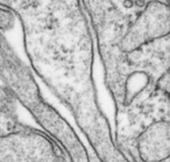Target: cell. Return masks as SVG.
Returning a JSON list of instances; mask_svg holds the SVG:
<instances>
[{
	"mask_svg": "<svg viewBox=\"0 0 170 162\" xmlns=\"http://www.w3.org/2000/svg\"><path fill=\"white\" fill-rule=\"evenodd\" d=\"M22 22L36 74L72 112L102 162H129L113 141L92 79L93 42L82 1H0Z\"/></svg>",
	"mask_w": 170,
	"mask_h": 162,
	"instance_id": "obj_1",
	"label": "cell"
},
{
	"mask_svg": "<svg viewBox=\"0 0 170 162\" xmlns=\"http://www.w3.org/2000/svg\"><path fill=\"white\" fill-rule=\"evenodd\" d=\"M147 1H82L97 36L98 52L105 68V83L116 103L117 115L127 107L128 84L133 77L143 76L151 92L161 91L157 83L169 72L170 36L125 54L118 46L119 38ZM167 93V92H165Z\"/></svg>",
	"mask_w": 170,
	"mask_h": 162,
	"instance_id": "obj_2",
	"label": "cell"
},
{
	"mask_svg": "<svg viewBox=\"0 0 170 162\" xmlns=\"http://www.w3.org/2000/svg\"><path fill=\"white\" fill-rule=\"evenodd\" d=\"M0 162H69L50 135L35 128L0 137Z\"/></svg>",
	"mask_w": 170,
	"mask_h": 162,
	"instance_id": "obj_3",
	"label": "cell"
},
{
	"mask_svg": "<svg viewBox=\"0 0 170 162\" xmlns=\"http://www.w3.org/2000/svg\"><path fill=\"white\" fill-rule=\"evenodd\" d=\"M170 6L168 1H147L143 10L133 18L118 46L125 54H131L142 46L169 35Z\"/></svg>",
	"mask_w": 170,
	"mask_h": 162,
	"instance_id": "obj_4",
	"label": "cell"
},
{
	"mask_svg": "<svg viewBox=\"0 0 170 162\" xmlns=\"http://www.w3.org/2000/svg\"><path fill=\"white\" fill-rule=\"evenodd\" d=\"M129 162H165L170 156V123L156 120L133 140L117 143Z\"/></svg>",
	"mask_w": 170,
	"mask_h": 162,
	"instance_id": "obj_5",
	"label": "cell"
},
{
	"mask_svg": "<svg viewBox=\"0 0 170 162\" xmlns=\"http://www.w3.org/2000/svg\"><path fill=\"white\" fill-rule=\"evenodd\" d=\"M29 128L16 115V98L6 85L0 86V137L24 132Z\"/></svg>",
	"mask_w": 170,
	"mask_h": 162,
	"instance_id": "obj_6",
	"label": "cell"
},
{
	"mask_svg": "<svg viewBox=\"0 0 170 162\" xmlns=\"http://www.w3.org/2000/svg\"><path fill=\"white\" fill-rule=\"evenodd\" d=\"M15 14L5 6L0 5V33L6 32L13 27Z\"/></svg>",
	"mask_w": 170,
	"mask_h": 162,
	"instance_id": "obj_7",
	"label": "cell"
},
{
	"mask_svg": "<svg viewBox=\"0 0 170 162\" xmlns=\"http://www.w3.org/2000/svg\"><path fill=\"white\" fill-rule=\"evenodd\" d=\"M165 162H170V161H169V160H168V161H165Z\"/></svg>",
	"mask_w": 170,
	"mask_h": 162,
	"instance_id": "obj_8",
	"label": "cell"
}]
</instances>
